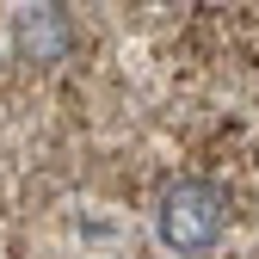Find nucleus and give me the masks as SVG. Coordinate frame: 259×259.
<instances>
[{
    "label": "nucleus",
    "instance_id": "2",
    "mask_svg": "<svg viewBox=\"0 0 259 259\" xmlns=\"http://www.w3.org/2000/svg\"><path fill=\"white\" fill-rule=\"evenodd\" d=\"M74 44H80V25H74L68 7H50V0H44V7L13 13V56L31 62V68H56V62H68Z\"/></svg>",
    "mask_w": 259,
    "mask_h": 259
},
{
    "label": "nucleus",
    "instance_id": "1",
    "mask_svg": "<svg viewBox=\"0 0 259 259\" xmlns=\"http://www.w3.org/2000/svg\"><path fill=\"white\" fill-rule=\"evenodd\" d=\"M222 229H229V198H222V185L210 179H173L167 191H160V204H154V235L167 253L179 259H204Z\"/></svg>",
    "mask_w": 259,
    "mask_h": 259
}]
</instances>
